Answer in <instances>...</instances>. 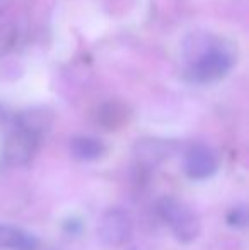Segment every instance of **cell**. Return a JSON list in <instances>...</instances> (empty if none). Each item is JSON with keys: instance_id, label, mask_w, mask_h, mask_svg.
<instances>
[{"instance_id": "5bb4252c", "label": "cell", "mask_w": 249, "mask_h": 250, "mask_svg": "<svg viewBox=\"0 0 249 250\" xmlns=\"http://www.w3.org/2000/svg\"><path fill=\"white\" fill-rule=\"evenodd\" d=\"M2 10H3V0H0V14H2Z\"/></svg>"}, {"instance_id": "5b68a950", "label": "cell", "mask_w": 249, "mask_h": 250, "mask_svg": "<svg viewBox=\"0 0 249 250\" xmlns=\"http://www.w3.org/2000/svg\"><path fill=\"white\" fill-rule=\"evenodd\" d=\"M219 168V157L210 146L195 145L188 150L184 158V172L195 181L212 177Z\"/></svg>"}, {"instance_id": "6da1fadb", "label": "cell", "mask_w": 249, "mask_h": 250, "mask_svg": "<svg viewBox=\"0 0 249 250\" xmlns=\"http://www.w3.org/2000/svg\"><path fill=\"white\" fill-rule=\"evenodd\" d=\"M156 211L180 242L189 244L198 238L200 231H202V223L195 211L184 201L174 198V196H164L157 201Z\"/></svg>"}, {"instance_id": "3957f363", "label": "cell", "mask_w": 249, "mask_h": 250, "mask_svg": "<svg viewBox=\"0 0 249 250\" xmlns=\"http://www.w3.org/2000/svg\"><path fill=\"white\" fill-rule=\"evenodd\" d=\"M38 145H40V136L19 126H14V129H10L3 140L2 158L7 165L12 167L26 165L36 155Z\"/></svg>"}, {"instance_id": "52a82bcc", "label": "cell", "mask_w": 249, "mask_h": 250, "mask_svg": "<svg viewBox=\"0 0 249 250\" xmlns=\"http://www.w3.org/2000/svg\"><path fill=\"white\" fill-rule=\"evenodd\" d=\"M96 121L101 128L104 129H120L130 121V109L126 107L123 102L110 101L99 105L96 114Z\"/></svg>"}, {"instance_id": "ba28073f", "label": "cell", "mask_w": 249, "mask_h": 250, "mask_svg": "<svg viewBox=\"0 0 249 250\" xmlns=\"http://www.w3.org/2000/svg\"><path fill=\"white\" fill-rule=\"evenodd\" d=\"M38 240L27 231L14 227V225H0V250L16 249V250H34Z\"/></svg>"}, {"instance_id": "277c9868", "label": "cell", "mask_w": 249, "mask_h": 250, "mask_svg": "<svg viewBox=\"0 0 249 250\" xmlns=\"http://www.w3.org/2000/svg\"><path fill=\"white\" fill-rule=\"evenodd\" d=\"M97 235L108 247H120L128 242L132 235V218L121 208H110L101 216Z\"/></svg>"}, {"instance_id": "8992f818", "label": "cell", "mask_w": 249, "mask_h": 250, "mask_svg": "<svg viewBox=\"0 0 249 250\" xmlns=\"http://www.w3.org/2000/svg\"><path fill=\"white\" fill-rule=\"evenodd\" d=\"M176 151V143L159 138H147L135 146L136 164L142 168H152Z\"/></svg>"}, {"instance_id": "7c38bea8", "label": "cell", "mask_w": 249, "mask_h": 250, "mask_svg": "<svg viewBox=\"0 0 249 250\" xmlns=\"http://www.w3.org/2000/svg\"><path fill=\"white\" fill-rule=\"evenodd\" d=\"M248 220H249V216H248V208L246 206L234 208V209L227 214V223H229L230 227H236V228L246 227Z\"/></svg>"}, {"instance_id": "4fadbf2b", "label": "cell", "mask_w": 249, "mask_h": 250, "mask_svg": "<svg viewBox=\"0 0 249 250\" xmlns=\"http://www.w3.org/2000/svg\"><path fill=\"white\" fill-rule=\"evenodd\" d=\"M80 228H82V225H80V221H79V220H68V221L65 223V230L68 231V233H72V235L79 233Z\"/></svg>"}, {"instance_id": "9c48e42d", "label": "cell", "mask_w": 249, "mask_h": 250, "mask_svg": "<svg viewBox=\"0 0 249 250\" xmlns=\"http://www.w3.org/2000/svg\"><path fill=\"white\" fill-rule=\"evenodd\" d=\"M53 116L46 111V109H29V111L21 112L16 118V126L24 128L27 131L34 133L36 136H43V133H46L51 126Z\"/></svg>"}, {"instance_id": "7a4b0ae2", "label": "cell", "mask_w": 249, "mask_h": 250, "mask_svg": "<svg viewBox=\"0 0 249 250\" xmlns=\"http://www.w3.org/2000/svg\"><path fill=\"white\" fill-rule=\"evenodd\" d=\"M234 58L227 50L212 46L205 50L186 70V79L193 83H213L222 80L230 72Z\"/></svg>"}, {"instance_id": "30bf717a", "label": "cell", "mask_w": 249, "mask_h": 250, "mask_svg": "<svg viewBox=\"0 0 249 250\" xmlns=\"http://www.w3.org/2000/svg\"><path fill=\"white\" fill-rule=\"evenodd\" d=\"M70 151L79 160L91 162L97 160L106 153V145L94 136H75L70 142Z\"/></svg>"}, {"instance_id": "8fae6325", "label": "cell", "mask_w": 249, "mask_h": 250, "mask_svg": "<svg viewBox=\"0 0 249 250\" xmlns=\"http://www.w3.org/2000/svg\"><path fill=\"white\" fill-rule=\"evenodd\" d=\"M17 38V31L12 24H5V26H0V55L7 53L10 48L14 46Z\"/></svg>"}]
</instances>
